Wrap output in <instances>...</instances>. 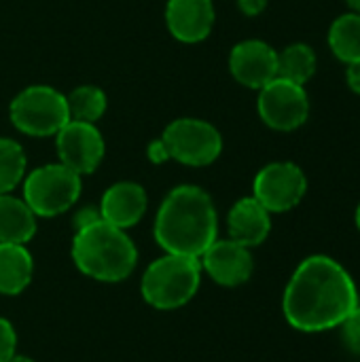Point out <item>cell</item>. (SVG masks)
Here are the masks:
<instances>
[{"label": "cell", "instance_id": "cell-1", "mask_svg": "<svg viewBox=\"0 0 360 362\" xmlns=\"http://www.w3.org/2000/svg\"><path fill=\"white\" fill-rule=\"evenodd\" d=\"M359 305V288L352 276L342 263L325 255L301 261L282 297L286 322L303 333L339 329Z\"/></svg>", "mask_w": 360, "mask_h": 362}, {"label": "cell", "instance_id": "cell-2", "mask_svg": "<svg viewBox=\"0 0 360 362\" xmlns=\"http://www.w3.org/2000/svg\"><path fill=\"white\" fill-rule=\"evenodd\" d=\"M216 210L210 195L193 185L176 187L155 218V240L170 255L199 259L216 240Z\"/></svg>", "mask_w": 360, "mask_h": 362}, {"label": "cell", "instance_id": "cell-3", "mask_svg": "<svg viewBox=\"0 0 360 362\" xmlns=\"http://www.w3.org/2000/svg\"><path fill=\"white\" fill-rule=\"evenodd\" d=\"M72 259L76 267L93 280L121 282L136 269L138 250L123 229L102 218L76 231L72 240Z\"/></svg>", "mask_w": 360, "mask_h": 362}, {"label": "cell", "instance_id": "cell-4", "mask_svg": "<svg viewBox=\"0 0 360 362\" xmlns=\"http://www.w3.org/2000/svg\"><path fill=\"white\" fill-rule=\"evenodd\" d=\"M202 263L195 257L170 255L153 261L142 276V297L157 310H176L189 303L199 288Z\"/></svg>", "mask_w": 360, "mask_h": 362}, {"label": "cell", "instance_id": "cell-5", "mask_svg": "<svg viewBox=\"0 0 360 362\" xmlns=\"http://www.w3.org/2000/svg\"><path fill=\"white\" fill-rule=\"evenodd\" d=\"M11 121L28 136H55L70 121L66 95L47 85H32L11 102Z\"/></svg>", "mask_w": 360, "mask_h": 362}, {"label": "cell", "instance_id": "cell-6", "mask_svg": "<svg viewBox=\"0 0 360 362\" xmlns=\"http://www.w3.org/2000/svg\"><path fill=\"white\" fill-rule=\"evenodd\" d=\"M81 195V176L62 163L36 168L23 185V202L36 216L64 214Z\"/></svg>", "mask_w": 360, "mask_h": 362}, {"label": "cell", "instance_id": "cell-7", "mask_svg": "<svg viewBox=\"0 0 360 362\" xmlns=\"http://www.w3.org/2000/svg\"><path fill=\"white\" fill-rule=\"evenodd\" d=\"M161 140L170 153V159L193 168L210 165L223 151L219 129L202 119H178L170 123Z\"/></svg>", "mask_w": 360, "mask_h": 362}, {"label": "cell", "instance_id": "cell-8", "mask_svg": "<svg viewBox=\"0 0 360 362\" xmlns=\"http://www.w3.org/2000/svg\"><path fill=\"white\" fill-rule=\"evenodd\" d=\"M259 115L276 132L299 129L310 115V98L303 85L276 76L259 89Z\"/></svg>", "mask_w": 360, "mask_h": 362}, {"label": "cell", "instance_id": "cell-9", "mask_svg": "<svg viewBox=\"0 0 360 362\" xmlns=\"http://www.w3.org/2000/svg\"><path fill=\"white\" fill-rule=\"evenodd\" d=\"M308 191V178L297 163L276 161L265 165L252 185V197L267 212H289L301 204Z\"/></svg>", "mask_w": 360, "mask_h": 362}, {"label": "cell", "instance_id": "cell-10", "mask_svg": "<svg viewBox=\"0 0 360 362\" xmlns=\"http://www.w3.org/2000/svg\"><path fill=\"white\" fill-rule=\"evenodd\" d=\"M55 136L62 165L79 176L98 170L104 159V138L93 123L68 121Z\"/></svg>", "mask_w": 360, "mask_h": 362}, {"label": "cell", "instance_id": "cell-11", "mask_svg": "<svg viewBox=\"0 0 360 362\" xmlns=\"http://www.w3.org/2000/svg\"><path fill=\"white\" fill-rule=\"evenodd\" d=\"M202 269L221 286H240L250 280L255 261L250 248L233 240H214L199 257Z\"/></svg>", "mask_w": 360, "mask_h": 362}, {"label": "cell", "instance_id": "cell-12", "mask_svg": "<svg viewBox=\"0 0 360 362\" xmlns=\"http://www.w3.org/2000/svg\"><path fill=\"white\" fill-rule=\"evenodd\" d=\"M229 68L238 83L261 89L278 76V51L263 40H244L233 47Z\"/></svg>", "mask_w": 360, "mask_h": 362}, {"label": "cell", "instance_id": "cell-13", "mask_svg": "<svg viewBox=\"0 0 360 362\" xmlns=\"http://www.w3.org/2000/svg\"><path fill=\"white\" fill-rule=\"evenodd\" d=\"M166 23L174 38L199 42L212 32L214 4L212 0H168Z\"/></svg>", "mask_w": 360, "mask_h": 362}, {"label": "cell", "instance_id": "cell-14", "mask_svg": "<svg viewBox=\"0 0 360 362\" xmlns=\"http://www.w3.org/2000/svg\"><path fill=\"white\" fill-rule=\"evenodd\" d=\"M146 204V193L138 182H117L104 193L100 214L106 223L127 229L144 216Z\"/></svg>", "mask_w": 360, "mask_h": 362}, {"label": "cell", "instance_id": "cell-15", "mask_svg": "<svg viewBox=\"0 0 360 362\" xmlns=\"http://www.w3.org/2000/svg\"><path fill=\"white\" fill-rule=\"evenodd\" d=\"M272 212H267L255 197H244L236 202V206L229 210L227 227H229V240L252 248L267 240L272 231Z\"/></svg>", "mask_w": 360, "mask_h": 362}, {"label": "cell", "instance_id": "cell-16", "mask_svg": "<svg viewBox=\"0 0 360 362\" xmlns=\"http://www.w3.org/2000/svg\"><path fill=\"white\" fill-rule=\"evenodd\" d=\"M36 233V214L23 199L0 195V244H25Z\"/></svg>", "mask_w": 360, "mask_h": 362}, {"label": "cell", "instance_id": "cell-17", "mask_svg": "<svg viewBox=\"0 0 360 362\" xmlns=\"http://www.w3.org/2000/svg\"><path fill=\"white\" fill-rule=\"evenodd\" d=\"M34 263L23 244H0V293L19 295L32 280Z\"/></svg>", "mask_w": 360, "mask_h": 362}, {"label": "cell", "instance_id": "cell-18", "mask_svg": "<svg viewBox=\"0 0 360 362\" xmlns=\"http://www.w3.org/2000/svg\"><path fill=\"white\" fill-rule=\"evenodd\" d=\"M329 47L344 64L360 59V13H346L337 17L329 30Z\"/></svg>", "mask_w": 360, "mask_h": 362}, {"label": "cell", "instance_id": "cell-19", "mask_svg": "<svg viewBox=\"0 0 360 362\" xmlns=\"http://www.w3.org/2000/svg\"><path fill=\"white\" fill-rule=\"evenodd\" d=\"M316 72V53L306 42L289 45L278 53V76L297 85H306Z\"/></svg>", "mask_w": 360, "mask_h": 362}, {"label": "cell", "instance_id": "cell-20", "mask_svg": "<svg viewBox=\"0 0 360 362\" xmlns=\"http://www.w3.org/2000/svg\"><path fill=\"white\" fill-rule=\"evenodd\" d=\"M68 112L70 121L95 123L106 110V93L95 85H81L68 98Z\"/></svg>", "mask_w": 360, "mask_h": 362}, {"label": "cell", "instance_id": "cell-21", "mask_svg": "<svg viewBox=\"0 0 360 362\" xmlns=\"http://www.w3.org/2000/svg\"><path fill=\"white\" fill-rule=\"evenodd\" d=\"M25 174L23 148L8 138H0V195L11 193Z\"/></svg>", "mask_w": 360, "mask_h": 362}, {"label": "cell", "instance_id": "cell-22", "mask_svg": "<svg viewBox=\"0 0 360 362\" xmlns=\"http://www.w3.org/2000/svg\"><path fill=\"white\" fill-rule=\"evenodd\" d=\"M342 329V341L344 346L352 352L360 356V305L339 325Z\"/></svg>", "mask_w": 360, "mask_h": 362}, {"label": "cell", "instance_id": "cell-23", "mask_svg": "<svg viewBox=\"0 0 360 362\" xmlns=\"http://www.w3.org/2000/svg\"><path fill=\"white\" fill-rule=\"evenodd\" d=\"M17 335L8 320L0 318V362H8L15 356Z\"/></svg>", "mask_w": 360, "mask_h": 362}, {"label": "cell", "instance_id": "cell-24", "mask_svg": "<svg viewBox=\"0 0 360 362\" xmlns=\"http://www.w3.org/2000/svg\"><path fill=\"white\" fill-rule=\"evenodd\" d=\"M98 221H102L100 210H95V208L89 206V208H83V210L76 212V216H74V227H76V231H79V229H85V227L98 223Z\"/></svg>", "mask_w": 360, "mask_h": 362}, {"label": "cell", "instance_id": "cell-25", "mask_svg": "<svg viewBox=\"0 0 360 362\" xmlns=\"http://www.w3.org/2000/svg\"><path fill=\"white\" fill-rule=\"evenodd\" d=\"M149 159L153 163H163V161L170 159V153H168V148H166V144H163L161 138L149 144Z\"/></svg>", "mask_w": 360, "mask_h": 362}, {"label": "cell", "instance_id": "cell-26", "mask_svg": "<svg viewBox=\"0 0 360 362\" xmlns=\"http://www.w3.org/2000/svg\"><path fill=\"white\" fill-rule=\"evenodd\" d=\"M238 6H240V11H242L244 15L255 17V15H259V13L265 11L267 0H238Z\"/></svg>", "mask_w": 360, "mask_h": 362}, {"label": "cell", "instance_id": "cell-27", "mask_svg": "<svg viewBox=\"0 0 360 362\" xmlns=\"http://www.w3.org/2000/svg\"><path fill=\"white\" fill-rule=\"evenodd\" d=\"M346 81H348V87L359 93L360 95V59L359 62H352L348 64V70H346Z\"/></svg>", "mask_w": 360, "mask_h": 362}, {"label": "cell", "instance_id": "cell-28", "mask_svg": "<svg viewBox=\"0 0 360 362\" xmlns=\"http://www.w3.org/2000/svg\"><path fill=\"white\" fill-rule=\"evenodd\" d=\"M348 2V6L354 11V13H360V0H346Z\"/></svg>", "mask_w": 360, "mask_h": 362}, {"label": "cell", "instance_id": "cell-29", "mask_svg": "<svg viewBox=\"0 0 360 362\" xmlns=\"http://www.w3.org/2000/svg\"><path fill=\"white\" fill-rule=\"evenodd\" d=\"M8 362H34V361H32V358H28V356H17V354H15V356H13Z\"/></svg>", "mask_w": 360, "mask_h": 362}, {"label": "cell", "instance_id": "cell-30", "mask_svg": "<svg viewBox=\"0 0 360 362\" xmlns=\"http://www.w3.org/2000/svg\"><path fill=\"white\" fill-rule=\"evenodd\" d=\"M356 227H359V231H360V204H359V208H356Z\"/></svg>", "mask_w": 360, "mask_h": 362}]
</instances>
